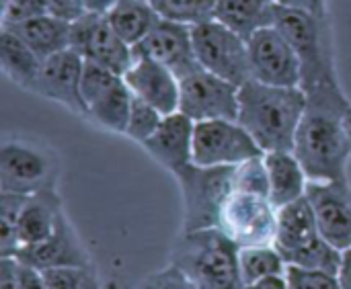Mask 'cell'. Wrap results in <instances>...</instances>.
I'll list each match as a JSON object with an SVG mask.
<instances>
[{"instance_id": "11", "label": "cell", "mask_w": 351, "mask_h": 289, "mask_svg": "<svg viewBox=\"0 0 351 289\" xmlns=\"http://www.w3.org/2000/svg\"><path fill=\"white\" fill-rule=\"evenodd\" d=\"M218 228H222L241 249L274 244L278 210L267 195L232 189L222 208Z\"/></svg>"}, {"instance_id": "17", "label": "cell", "mask_w": 351, "mask_h": 289, "mask_svg": "<svg viewBox=\"0 0 351 289\" xmlns=\"http://www.w3.org/2000/svg\"><path fill=\"white\" fill-rule=\"evenodd\" d=\"M82 72L84 60L72 47L53 53L41 62L39 78L35 84V95L56 101L76 115L86 117V107L82 99Z\"/></svg>"}, {"instance_id": "31", "label": "cell", "mask_w": 351, "mask_h": 289, "mask_svg": "<svg viewBox=\"0 0 351 289\" xmlns=\"http://www.w3.org/2000/svg\"><path fill=\"white\" fill-rule=\"evenodd\" d=\"M162 113L148 105L146 101L134 97L132 99V109H130V119H128V127H125V136L132 138L138 144H144L148 138H152L156 134V129L162 123Z\"/></svg>"}, {"instance_id": "24", "label": "cell", "mask_w": 351, "mask_h": 289, "mask_svg": "<svg viewBox=\"0 0 351 289\" xmlns=\"http://www.w3.org/2000/svg\"><path fill=\"white\" fill-rule=\"evenodd\" d=\"M4 29H12L41 60L70 47L72 23L58 18L49 12L33 16L16 27H4Z\"/></svg>"}, {"instance_id": "33", "label": "cell", "mask_w": 351, "mask_h": 289, "mask_svg": "<svg viewBox=\"0 0 351 289\" xmlns=\"http://www.w3.org/2000/svg\"><path fill=\"white\" fill-rule=\"evenodd\" d=\"M288 289H343L339 277L321 269H304V267H286Z\"/></svg>"}, {"instance_id": "35", "label": "cell", "mask_w": 351, "mask_h": 289, "mask_svg": "<svg viewBox=\"0 0 351 289\" xmlns=\"http://www.w3.org/2000/svg\"><path fill=\"white\" fill-rule=\"evenodd\" d=\"M140 289H197L173 263L152 275H148Z\"/></svg>"}, {"instance_id": "15", "label": "cell", "mask_w": 351, "mask_h": 289, "mask_svg": "<svg viewBox=\"0 0 351 289\" xmlns=\"http://www.w3.org/2000/svg\"><path fill=\"white\" fill-rule=\"evenodd\" d=\"M306 199L323 236L337 249H351V187L343 181H308Z\"/></svg>"}, {"instance_id": "20", "label": "cell", "mask_w": 351, "mask_h": 289, "mask_svg": "<svg viewBox=\"0 0 351 289\" xmlns=\"http://www.w3.org/2000/svg\"><path fill=\"white\" fill-rule=\"evenodd\" d=\"M123 78L134 97L156 107L162 115L179 111V78L167 66L136 55Z\"/></svg>"}, {"instance_id": "7", "label": "cell", "mask_w": 351, "mask_h": 289, "mask_svg": "<svg viewBox=\"0 0 351 289\" xmlns=\"http://www.w3.org/2000/svg\"><path fill=\"white\" fill-rule=\"evenodd\" d=\"M60 160L43 144L10 138L0 146V191L33 195L58 187Z\"/></svg>"}, {"instance_id": "43", "label": "cell", "mask_w": 351, "mask_h": 289, "mask_svg": "<svg viewBox=\"0 0 351 289\" xmlns=\"http://www.w3.org/2000/svg\"><path fill=\"white\" fill-rule=\"evenodd\" d=\"M150 2H152V0H150Z\"/></svg>"}, {"instance_id": "19", "label": "cell", "mask_w": 351, "mask_h": 289, "mask_svg": "<svg viewBox=\"0 0 351 289\" xmlns=\"http://www.w3.org/2000/svg\"><path fill=\"white\" fill-rule=\"evenodd\" d=\"M193 127L195 121L181 111L162 117L160 127L148 138L142 148L171 175L193 162Z\"/></svg>"}, {"instance_id": "6", "label": "cell", "mask_w": 351, "mask_h": 289, "mask_svg": "<svg viewBox=\"0 0 351 289\" xmlns=\"http://www.w3.org/2000/svg\"><path fill=\"white\" fill-rule=\"evenodd\" d=\"M237 166H202L187 164L173 175L183 199L181 232H195L220 226L222 208L234 189Z\"/></svg>"}, {"instance_id": "34", "label": "cell", "mask_w": 351, "mask_h": 289, "mask_svg": "<svg viewBox=\"0 0 351 289\" xmlns=\"http://www.w3.org/2000/svg\"><path fill=\"white\" fill-rule=\"evenodd\" d=\"M45 12V0H2V27H16Z\"/></svg>"}, {"instance_id": "5", "label": "cell", "mask_w": 351, "mask_h": 289, "mask_svg": "<svg viewBox=\"0 0 351 289\" xmlns=\"http://www.w3.org/2000/svg\"><path fill=\"white\" fill-rule=\"evenodd\" d=\"M274 247L284 263L292 267L321 269L337 275L341 265V251L323 236L306 197L278 210Z\"/></svg>"}, {"instance_id": "42", "label": "cell", "mask_w": 351, "mask_h": 289, "mask_svg": "<svg viewBox=\"0 0 351 289\" xmlns=\"http://www.w3.org/2000/svg\"><path fill=\"white\" fill-rule=\"evenodd\" d=\"M346 134H348V142H350V150H351V107L346 113Z\"/></svg>"}, {"instance_id": "13", "label": "cell", "mask_w": 351, "mask_h": 289, "mask_svg": "<svg viewBox=\"0 0 351 289\" xmlns=\"http://www.w3.org/2000/svg\"><path fill=\"white\" fill-rule=\"evenodd\" d=\"M179 111L193 121L237 119L239 86L199 68L179 80Z\"/></svg>"}, {"instance_id": "22", "label": "cell", "mask_w": 351, "mask_h": 289, "mask_svg": "<svg viewBox=\"0 0 351 289\" xmlns=\"http://www.w3.org/2000/svg\"><path fill=\"white\" fill-rule=\"evenodd\" d=\"M263 160L269 179V201L276 210L306 197L308 177L294 152H265Z\"/></svg>"}, {"instance_id": "18", "label": "cell", "mask_w": 351, "mask_h": 289, "mask_svg": "<svg viewBox=\"0 0 351 289\" xmlns=\"http://www.w3.org/2000/svg\"><path fill=\"white\" fill-rule=\"evenodd\" d=\"M21 263L37 269H58V267H86L93 265L88 251L84 249L80 236L76 234L72 222L64 214L53 230V234L37 244L23 247L14 255Z\"/></svg>"}, {"instance_id": "41", "label": "cell", "mask_w": 351, "mask_h": 289, "mask_svg": "<svg viewBox=\"0 0 351 289\" xmlns=\"http://www.w3.org/2000/svg\"><path fill=\"white\" fill-rule=\"evenodd\" d=\"M119 0H84L86 12H97V14H107Z\"/></svg>"}, {"instance_id": "16", "label": "cell", "mask_w": 351, "mask_h": 289, "mask_svg": "<svg viewBox=\"0 0 351 289\" xmlns=\"http://www.w3.org/2000/svg\"><path fill=\"white\" fill-rule=\"evenodd\" d=\"M134 51L136 55H144L167 66L179 80L202 68L195 55L191 27L162 16L152 27V31L134 47Z\"/></svg>"}, {"instance_id": "1", "label": "cell", "mask_w": 351, "mask_h": 289, "mask_svg": "<svg viewBox=\"0 0 351 289\" xmlns=\"http://www.w3.org/2000/svg\"><path fill=\"white\" fill-rule=\"evenodd\" d=\"M306 107L296 131L294 154L308 181H343L351 156L346 113L351 107L339 82L304 90Z\"/></svg>"}, {"instance_id": "36", "label": "cell", "mask_w": 351, "mask_h": 289, "mask_svg": "<svg viewBox=\"0 0 351 289\" xmlns=\"http://www.w3.org/2000/svg\"><path fill=\"white\" fill-rule=\"evenodd\" d=\"M45 6H47L49 14L64 18V21H70V23H74L86 14L84 0H45Z\"/></svg>"}, {"instance_id": "12", "label": "cell", "mask_w": 351, "mask_h": 289, "mask_svg": "<svg viewBox=\"0 0 351 289\" xmlns=\"http://www.w3.org/2000/svg\"><path fill=\"white\" fill-rule=\"evenodd\" d=\"M70 47L84 62L103 66L115 74H125L136 60V51L109 25L105 14L86 12L72 23Z\"/></svg>"}, {"instance_id": "10", "label": "cell", "mask_w": 351, "mask_h": 289, "mask_svg": "<svg viewBox=\"0 0 351 289\" xmlns=\"http://www.w3.org/2000/svg\"><path fill=\"white\" fill-rule=\"evenodd\" d=\"M80 90L88 119L97 121L109 131L125 134L134 95L121 74L84 62Z\"/></svg>"}, {"instance_id": "40", "label": "cell", "mask_w": 351, "mask_h": 289, "mask_svg": "<svg viewBox=\"0 0 351 289\" xmlns=\"http://www.w3.org/2000/svg\"><path fill=\"white\" fill-rule=\"evenodd\" d=\"M245 289H288V281H286V275H274V277L261 279L253 286H247Z\"/></svg>"}, {"instance_id": "8", "label": "cell", "mask_w": 351, "mask_h": 289, "mask_svg": "<svg viewBox=\"0 0 351 289\" xmlns=\"http://www.w3.org/2000/svg\"><path fill=\"white\" fill-rule=\"evenodd\" d=\"M191 37L197 62L204 70L232 82L234 86H243L253 78L249 43L245 37L216 18L193 25Z\"/></svg>"}, {"instance_id": "2", "label": "cell", "mask_w": 351, "mask_h": 289, "mask_svg": "<svg viewBox=\"0 0 351 289\" xmlns=\"http://www.w3.org/2000/svg\"><path fill=\"white\" fill-rule=\"evenodd\" d=\"M304 107L306 95L300 86H274L251 78L239 86L237 121L253 136L263 154L294 152Z\"/></svg>"}, {"instance_id": "38", "label": "cell", "mask_w": 351, "mask_h": 289, "mask_svg": "<svg viewBox=\"0 0 351 289\" xmlns=\"http://www.w3.org/2000/svg\"><path fill=\"white\" fill-rule=\"evenodd\" d=\"M282 8L304 10L317 16H329V0H274Z\"/></svg>"}, {"instance_id": "25", "label": "cell", "mask_w": 351, "mask_h": 289, "mask_svg": "<svg viewBox=\"0 0 351 289\" xmlns=\"http://www.w3.org/2000/svg\"><path fill=\"white\" fill-rule=\"evenodd\" d=\"M41 62L43 60L12 29H0V66L10 82L33 92Z\"/></svg>"}, {"instance_id": "29", "label": "cell", "mask_w": 351, "mask_h": 289, "mask_svg": "<svg viewBox=\"0 0 351 289\" xmlns=\"http://www.w3.org/2000/svg\"><path fill=\"white\" fill-rule=\"evenodd\" d=\"M29 195L0 191V257H14L19 253L16 226Z\"/></svg>"}, {"instance_id": "9", "label": "cell", "mask_w": 351, "mask_h": 289, "mask_svg": "<svg viewBox=\"0 0 351 289\" xmlns=\"http://www.w3.org/2000/svg\"><path fill=\"white\" fill-rule=\"evenodd\" d=\"M263 156L253 136L237 119L195 121L193 162L202 166H237Z\"/></svg>"}, {"instance_id": "32", "label": "cell", "mask_w": 351, "mask_h": 289, "mask_svg": "<svg viewBox=\"0 0 351 289\" xmlns=\"http://www.w3.org/2000/svg\"><path fill=\"white\" fill-rule=\"evenodd\" d=\"M234 189L269 197V179H267V168H265L263 156H257V158H251L243 164H237Z\"/></svg>"}, {"instance_id": "23", "label": "cell", "mask_w": 351, "mask_h": 289, "mask_svg": "<svg viewBox=\"0 0 351 289\" xmlns=\"http://www.w3.org/2000/svg\"><path fill=\"white\" fill-rule=\"evenodd\" d=\"M216 21L247 41L261 29L276 23L274 0H216Z\"/></svg>"}, {"instance_id": "30", "label": "cell", "mask_w": 351, "mask_h": 289, "mask_svg": "<svg viewBox=\"0 0 351 289\" xmlns=\"http://www.w3.org/2000/svg\"><path fill=\"white\" fill-rule=\"evenodd\" d=\"M47 289H101L95 265L86 267H58L41 271Z\"/></svg>"}, {"instance_id": "14", "label": "cell", "mask_w": 351, "mask_h": 289, "mask_svg": "<svg viewBox=\"0 0 351 289\" xmlns=\"http://www.w3.org/2000/svg\"><path fill=\"white\" fill-rule=\"evenodd\" d=\"M247 43L255 80L274 86H300L298 53L276 25L257 31Z\"/></svg>"}, {"instance_id": "3", "label": "cell", "mask_w": 351, "mask_h": 289, "mask_svg": "<svg viewBox=\"0 0 351 289\" xmlns=\"http://www.w3.org/2000/svg\"><path fill=\"white\" fill-rule=\"evenodd\" d=\"M239 253L241 247L216 226L181 232L171 263L197 289H245Z\"/></svg>"}, {"instance_id": "39", "label": "cell", "mask_w": 351, "mask_h": 289, "mask_svg": "<svg viewBox=\"0 0 351 289\" xmlns=\"http://www.w3.org/2000/svg\"><path fill=\"white\" fill-rule=\"evenodd\" d=\"M339 284L343 289H351V249L341 253V265L337 271Z\"/></svg>"}, {"instance_id": "37", "label": "cell", "mask_w": 351, "mask_h": 289, "mask_svg": "<svg viewBox=\"0 0 351 289\" xmlns=\"http://www.w3.org/2000/svg\"><path fill=\"white\" fill-rule=\"evenodd\" d=\"M0 289H23L16 257H0Z\"/></svg>"}, {"instance_id": "4", "label": "cell", "mask_w": 351, "mask_h": 289, "mask_svg": "<svg viewBox=\"0 0 351 289\" xmlns=\"http://www.w3.org/2000/svg\"><path fill=\"white\" fill-rule=\"evenodd\" d=\"M292 43L300 60V88L339 82L335 66L333 29L329 16H317L304 10L282 8L276 4L274 23Z\"/></svg>"}, {"instance_id": "26", "label": "cell", "mask_w": 351, "mask_h": 289, "mask_svg": "<svg viewBox=\"0 0 351 289\" xmlns=\"http://www.w3.org/2000/svg\"><path fill=\"white\" fill-rule=\"evenodd\" d=\"M105 16L113 31L132 47H136L160 21V14L150 0H119Z\"/></svg>"}, {"instance_id": "21", "label": "cell", "mask_w": 351, "mask_h": 289, "mask_svg": "<svg viewBox=\"0 0 351 289\" xmlns=\"http://www.w3.org/2000/svg\"><path fill=\"white\" fill-rule=\"evenodd\" d=\"M64 214V201L60 197L58 187H49L29 195L16 226L19 249L49 238Z\"/></svg>"}, {"instance_id": "27", "label": "cell", "mask_w": 351, "mask_h": 289, "mask_svg": "<svg viewBox=\"0 0 351 289\" xmlns=\"http://www.w3.org/2000/svg\"><path fill=\"white\" fill-rule=\"evenodd\" d=\"M239 263H241L245 288L274 275H286V267H288L274 244L243 247L239 253Z\"/></svg>"}, {"instance_id": "28", "label": "cell", "mask_w": 351, "mask_h": 289, "mask_svg": "<svg viewBox=\"0 0 351 289\" xmlns=\"http://www.w3.org/2000/svg\"><path fill=\"white\" fill-rule=\"evenodd\" d=\"M152 4L162 18L189 27L214 21L216 14V0H152Z\"/></svg>"}]
</instances>
